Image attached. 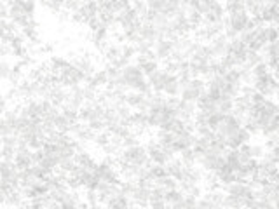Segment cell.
<instances>
[{
    "label": "cell",
    "mask_w": 279,
    "mask_h": 209,
    "mask_svg": "<svg viewBox=\"0 0 279 209\" xmlns=\"http://www.w3.org/2000/svg\"><path fill=\"white\" fill-rule=\"evenodd\" d=\"M271 70L272 68L269 66L267 61L258 63L257 66H253V77H255V81H257V79H264V77H267V75H271L272 74Z\"/></svg>",
    "instance_id": "5bb4252c"
},
{
    "label": "cell",
    "mask_w": 279,
    "mask_h": 209,
    "mask_svg": "<svg viewBox=\"0 0 279 209\" xmlns=\"http://www.w3.org/2000/svg\"><path fill=\"white\" fill-rule=\"evenodd\" d=\"M175 138L177 134L171 131H166V129H159L157 132V141L162 147H175Z\"/></svg>",
    "instance_id": "4fadbf2b"
},
{
    "label": "cell",
    "mask_w": 279,
    "mask_h": 209,
    "mask_svg": "<svg viewBox=\"0 0 279 209\" xmlns=\"http://www.w3.org/2000/svg\"><path fill=\"white\" fill-rule=\"evenodd\" d=\"M14 162L19 169H28L32 167L35 162H33V150L30 147H23L16 150L14 155Z\"/></svg>",
    "instance_id": "52a82bcc"
},
{
    "label": "cell",
    "mask_w": 279,
    "mask_h": 209,
    "mask_svg": "<svg viewBox=\"0 0 279 209\" xmlns=\"http://www.w3.org/2000/svg\"><path fill=\"white\" fill-rule=\"evenodd\" d=\"M244 2L246 0H225V11L227 12L241 11V9H244Z\"/></svg>",
    "instance_id": "2e32d148"
},
{
    "label": "cell",
    "mask_w": 279,
    "mask_h": 209,
    "mask_svg": "<svg viewBox=\"0 0 279 209\" xmlns=\"http://www.w3.org/2000/svg\"><path fill=\"white\" fill-rule=\"evenodd\" d=\"M168 72H166L164 68H157L154 72V74L148 75V82H150L152 89L157 92H162V89H164V84L166 81H168Z\"/></svg>",
    "instance_id": "9c48e42d"
},
{
    "label": "cell",
    "mask_w": 279,
    "mask_h": 209,
    "mask_svg": "<svg viewBox=\"0 0 279 209\" xmlns=\"http://www.w3.org/2000/svg\"><path fill=\"white\" fill-rule=\"evenodd\" d=\"M250 139H251V132L242 125L237 132H234L231 138H227V147L229 148H241L242 145L250 143Z\"/></svg>",
    "instance_id": "ba28073f"
},
{
    "label": "cell",
    "mask_w": 279,
    "mask_h": 209,
    "mask_svg": "<svg viewBox=\"0 0 279 209\" xmlns=\"http://www.w3.org/2000/svg\"><path fill=\"white\" fill-rule=\"evenodd\" d=\"M208 51H209V58L211 59H222L231 52V39L220 33L215 39H211L208 44Z\"/></svg>",
    "instance_id": "7a4b0ae2"
},
{
    "label": "cell",
    "mask_w": 279,
    "mask_h": 209,
    "mask_svg": "<svg viewBox=\"0 0 279 209\" xmlns=\"http://www.w3.org/2000/svg\"><path fill=\"white\" fill-rule=\"evenodd\" d=\"M264 61V56H262V52H258V51H251V49H248V54H246V65L248 66H257L258 63H262Z\"/></svg>",
    "instance_id": "9a60e30c"
},
{
    "label": "cell",
    "mask_w": 279,
    "mask_h": 209,
    "mask_svg": "<svg viewBox=\"0 0 279 209\" xmlns=\"http://www.w3.org/2000/svg\"><path fill=\"white\" fill-rule=\"evenodd\" d=\"M253 85L258 92L265 94L267 98L269 96H276V92H278V81L272 77V74L267 75V77H264V79H257Z\"/></svg>",
    "instance_id": "277c9868"
},
{
    "label": "cell",
    "mask_w": 279,
    "mask_h": 209,
    "mask_svg": "<svg viewBox=\"0 0 279 209\" xmlns=\"http://www.w3.org/2000/svg\"><path fill=\"white\" fill-rule=\"evenodd\" d=\"M119 162H128V164H135V166H145L150 162L148 157V150L143 145H133V147H124L121 150V157Z\"/></svg>",
    "instance_id": "6da1fadb"
},
{
    "label": "cell",
    "mask_w": 279,
    "mask_h": 209,
    "mask_svg": "<svg viewBox=\"0 0 279 209\" xmlns=\"http://www.w3.org/2000/svg\"><path fill=\"white\" fill-rule=\"evenodd\" d=\"M244 9L248 11V14H251V18H260L262 11H264V4H262V0H246Z\"/></svg>",
    "instance_id": "7c38bea8"
},
{
    "label": "cell",
    "mask_w": 279,
    "mask_h": 209,
    "mask_svg": "<svg viewBox=\"0 0 279 209\" xmlns=\"http://www.w3.org/2000/svg\"><path fill=\"white\" fill-rule=\"evenodd\" d=\"M162 92H164L166 96H180L182 85H180V81H178L177 75H171V74L168 75V81H166Z\"/></svg>",
    "instance_id": "8fae6325"
},
{
    "label": "cell",
    "mask_w": 279,
    "mask_h": 209,
    "mask_svg": "<svg viewBox=\"0 0 279 209\" xmlns=\"http://www.w3.org/2000/svg\"><path fill=\"white\" fill-rule=\"evenodd\" d=\"M84 0H65V11L68 12H77L82 7Z\"/></svg>",
    "instance_id": "ac0fdd59"
},
{
    "label": "cell",
    "mask_w": 279,
    "mask_h": 209,
    "mask_svg": "<svg viewBox=\"0 0 279 209\" xmlns=\"http://www.w3.org/2000/svg\"><path fill=\"white\" fill-rule=\"evenodd\" d=\"M265 147L264 145H260V143H253L251 145V155H253L255 159H262L265 155Z\"/></svg>",
    "instance_id": "d6986e66"
},
{
    "label": "cell",
    "mask_w": 279,
    "mask_h": 209,
    "mask_svg": "<svg viewBox=\"0 0 279 209\" xmlns=\"http://www.w3.org/2000/svg\"><path fill=\"white\" fill-rule=\"evenodd\" d=\"M72 65L74 66H77L79 70H82L86 75H88V81L89 79L93 77V75L98 72L96 70V65H94V61H93L89 56H86V54H82V56H75L74 59H72Z\"/></svg>",
    "instance_id": "8992f818"
},
{
    "label": "cell",
    "mask_w": 279,
    "mask_h": 209,
    "mask_svg": "<svg viewBox=\"0 0 279 209\" xmlns=\"http://www.w3.org/2000/svg\"><path fill=\"white\" fill-rule=\"evenodd\" d=\"M140 66H141V70H143V74L148 77V75L154 74L155 70L159 68V63H157V59H147V61H143Z\"/></svg>",
    "instance_id": "e0dca14e"
},
{
    "label": "cell",
    "mask_w": 279,
    "mask_h": 209,
    "mask_svg": "<svg viewBox=\"0 0 279 209\" xmlns=\"http://www.w3.org/2000/svg\"><path fill=\"white\" fill-rule=\"evenodd\" d=\"M150 195H152V188L145 187V185H136L135 195H133V201L136 202V206H148L150 204Z\"/></svg>",
    "instance_id": "30bf717a"
},
{
    "label": "cell",
    "mask_w": 279,
    "mask_h": 209,
    "mask_svg": "<svg viewBox=\"0 0 279 209\" xmlns=\"http://www.w3.org/2000/svg\"><path fill=\"white\" fill-rule=\"evenodd\" d=\"M16 155V148L14 147H7V145H2V157L9 159V161H14Z\"/></svg>",
    "instance_id": "ffe728a7"
},
{
    "label": "cell",
    "mask_w": 279,
    "mask_h": 209,
    "mask_svg": "<svg viewBox=\"0 0 279 209\" xmlns=\"http://www.w3.org/2000/svg\"><path fill=\"white\" fill-rule=\"evenodd\" d=\"M175 51V41H169V39H159L154 45V52L157 59H171V54Z\"/></svg>",
    "instance_id": "5b68a950"
},
{
    "label": "cell",
    "mask_w": 279,
    "mask_h": 209,
    "mask_svg": "<svg viewBox=\"0 0 279 209\" xmlns=\"http://www.w3.org/2000/svg\"><path fill=\"white\" fill-rule=\"evenodd\" d=\"M250 14H248L246 9H241V11H234V12H229V18L225 19V23H227L231 28H234L237 33H241L242 30L246 28L248 23H250Z\"/></svg>",
    "instance_id": "3957f363"
}]
</instances>
